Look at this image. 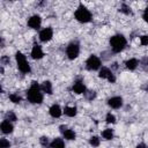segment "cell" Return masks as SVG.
<instances>
[{
    "mask_svg": "<svg viewBox=\"0 0 148 148\" xmlns=\"http://www.w3.org/2000/svg\"><path fill=\"white\" fill-rule=\"evenodd\" d=\"M86 67L89 69V71H96L101 67V59L95 56V54H91L87 61H86Z\"/></svg>",
    "mask_w": 148,
    "mask_h": 148,
    "instance_id": "5b68a950",
    "label": "cell"
},
{
    "mask_svg": "<svg viewBox=\"0 0 148 148\" xmlns=\"http://www.w3.org/2000/svg\"><path fill=\"white\" fill-rule=\"evenodd\" d=\"M9 147H10V142L7 139L0 140V148H9Z\"/></svg>",
    "mask_w": 148,
    "mask_h": 148,
    "instance_id": "484cf974",
    "label": "cell"
},
{
    "mask_svg": "<svg viewBox=\"0 0 148 148\" xmlns=\"http://www.w3.org/2000/svg\"><path fill=\"white\" fill-rule=\"evenodd\" d=\"M102 136L105 139V140H111L113 139V131L111 128H105L103 132H102Z\"/></svg>",
    "mask_w": 148,
    "mask_h": 148,
    "instance_id": "ffe728a7",
    "label": "cell"
},
{
    "mask_svg": "<svg viewBox=\"0 0 148 148\" xmlns=\"http://www.w3.org/2000/svg\"><path fill=\"white\" fill-rule=\"evenodd\" d=\"M27 98L32 104H40L43 102L42 89H40V87L38 86V83L36 81L31 82L30 88L27 90Z\"/></svg>",
    "mask_w": 148,
    "mask_h": 148,
    "instance_id": "6da1fadb",
    "label": "cell"
},
{
    "mask_svg": "<svg viewBox=\"0 0 148 148\" xmlns=\"http://www.w3.org/2000/svg\"><path fill=\"white\" fill-rule=\"evenodd\" d=\"M126 38L123 35H114L110 39V45L113 52H120L126 46Z\"/></svg>",
    "mask_w": 148,
    "mask_h": 148,
    "instance_id": "7a4b0ae2",
    "label": "cell"
},
{
    "mask_svg": "<svg viewBox=\"0 0 148 148\" xmlns=\"http://www.w3.org/2000/svg\"><path fill=\"white\" fill-rule=\"evenodd\" d=\"M140 43L141 45H148V36L147 35H143L140 37Z\"/></svg>",
    "mask_w": 148,
    "mask_h": 148,
    "instance_id": "4316f807",
    "label": "cell"
},
{
    "mask_svg": "<svg viewBox=\"0 0 148 148\" xmlns=\"http://www.w3.org/2000/svg\"><path fill=\"white\" fill-rule=\"evenodd\" d=\"M121 13H124V14H126V15H130L132 12H131V8L127 6V5H121V7H120V9H119Z\"/></svg>",
    "mask_w": 148,
    "mask_h": 148,
    "instance_id": "cb8c5ba5",
    "label": "cell"
},
{
    "mask_svg": "<svg viewBox=\"0 0 148 148\" xmlns=\"http://www.w3.org/2000/svg\"><path fill=\"white\" fill-rule=\"evenodd\" d=\"M40 24H42V18L39 15H32L28 20V25L31 29H38L40 27Z\"/></svg>",
    "mask_w": 148,
    "mask_h": 148,
    "instance_id": "9c48e42d",
    "label": "cell"
},
{
    "mask_svg": "<svg viewBox=\"0 0 148 148\" xmlns=\"http://www.w3.org/2000/svg\"><path fill=\"white\" fill-rule=\"evenodd\" d=\"M51 148H65V142L61 138H56L51 143H50Z\"/></svg>",
    "mask_w": 148,
    "mask_h": 148,
    "instance_id": "2e32d148",
    "label": "cell"
},
{
    "mask_svg": "<svg viewBox=\"0 0 148 148\" xmlns=\"http://www.w3.org/2000/svg\"><path fill=\"white\" fill-rule=\"evenodd\" d=\"M0 128H1V132H2V133H5V134H9V133H12V132H13L14 126L12 125V123H10V121H8V120H6V119H5V120L1 123Z\"/></svg>",
    "mask_w": 148,
    "mask_h": 148,
    "instance_id": "7c38bea8",
    "label": "cell"
},
{
    "mask_svg": "<svg viewBox=\"0 0 148 148\" xmlns=\"http://www.w3.org/2000/svg\"><path fill=\"white\" fill-rule=\"evenodd\" d=\"M142 18L146 21V22H148V8L143 12V15H142Z\"/></svg>",
    "mask_w": 148,
    "mask_h": 148,
    "instance_id": "f1b7e54d",
    "label": "cell"
},
{
    "mask_svg": "<svg viewBox=\"0 0 148 148\" xmlns=\"http://www.w3.org/2000/svg\"><path fill=\"white\" fill-rule=\"evenodd\" d=\"M6 120H8V121H15L16 120V114L13 111H8L6 113Z\"/></svg>",
    "mask_w": 148,
    "mask_h": 148,
    "instance_id": "603a6c76",
    "label": "cell"
},
{
    "mask_svg": "<svg viewBox=\"0 0 148 148\" xmlns=\"http://www.w3.org/2000/svg\"><path fill=\"white\" fill-rule=\"evenodd\" d=\"M9 99H10V102H13V103H15V104H17V103H20L21 102V96L18 95V94H10L9 95Z\"/></svg>",
    "mask_w": 148,
    "mask_h": 148,
    "instance_id": "44dd1931",
    "label": "cell"
},
{
    "mask_svg": "<svg viewBox=\"0 0 148 148\" xmlns=\"http://www.w3.org/2000/svg\"><path fill=\"white\" fill-rule=\"evenodd\" d=\"M73 91L76 92V94H84L86 92V87H84L83 82L82 81H76L73 84Z\"/></svg>",
    "mask_w": 148,
    "mask_h": 148,
    "instance_id": "5bb4252c",
    "label": "cell"
},
{
    "mask_svg": "<svg viewBox=\"0 0 148 148\" xmlns=\"http://www.w3.org/2000/svg\"><path fill=\"white\" fill-rule=\"evenodd\" d=\"M40 89H42L43 92L51 95V94H52V83H51L50 81H44V82L42 83V86H40Z\"/></svg>",
    "mask_w": 148,
    "mask_h": 148,
    "instance_id": "9a60e30c",
    "label": "cell"
},
{
    "mask_svg": "<svg viewBox=\"0 0 148 148\" xmlns=\"http://www.w3.org/2000/svg\"><path fill=\"white\" fill-rule=\"evenodd\" d=\"M105 120H106V123H109V124H114V123H116V117H114L112 113H108Z\"/></svg>",
    "mask_w": 148,
    "mask_h": 148,
    "instance_id": "d4e9b609",
    "label": "cell"
},
{
    "mask_svg": "<svg viewBox=\"0 0 148 148\" xmlns=\"http://www.w3.org/2000/svg\"><path fill=\"white\" fill-rule=\"evenodd\" d=\"M15 58H16V62H17V68H18L22 73H24V74L30 73L31 68H30V65H29V62H28L25 56H24L22 52L17 51L16 54H15Z\"/></svg>",
    "mask_w": 148,
    "mask_h": 148,
    "instance_id": "277c9868",
    "label": "cell"
},
{
    "mask_svg": "<svg viewBox=\"0 0 148 148\" xmlns=\"http://www.w3.org/2000/svg\"><path fill=\"white\" fill-rule=\"evenodd\" d=\"M62 134H64V138L67 139V140H74V139L76 138L75 132H74L73 130H69V128H66V130L62 132Z\"/></svg>",
    "mask_w": 148,
    "mask_h": 148,
    "instance_id": "e0dca14e",
    "label": "cell"
},
{
    "mask_svg": "<svg viewBox=\"0 0 148 148\" xmlns=\"http://www.w3.org/2000/svg\"><path fill=\"white\" fill-rule=\"evenodd\" d=\"M52 37H53V30H52V28H44L39 32V39L42 42H49V40L52 39Z\"/></svg>",
    "mask_w": 148,
    "mask_h": 148,
    "instance_id": "ba28073f",
    "label": "cell"
},
{
    "mask_svg": "<svg viewBox=\"0 0 148 148\" xmlns=\"http://www.w3.org/2000/svg\"><path fill=\"white\" fill-rule=\"evenodd\" d=\"M39 142H40L43 146H49V145H50V142H49V139H47L46 136H42V138L39 139Z\"/></svg>",
    "mask_w": 148,
    "mask_h": 148,
    "instance_id": "83f0119b",
    "label": "cell"
},
{
    "mask_svg": "<svg viewBox=\"0 0 148 148\" xmlns=\"http://www.w3.org/2000/svg\"><path fill=\"white\" fill-rule=\"evenodd\" d=\"M79 53H80V46H79L77 43H71V44H68V46L66 49V54H67L68 59L73 60L75 58H77Z\"/></svg>",
    "mask_w": 148,
    "mask_h": 148,
    "instance_id": "8992f818",
    "label": "cell"
},
{
    "mask_svg": "<svg viewBox=\"0 0 148 148\" xmlns=\"http://www.w3.org/2000/svg\"><path fill=\"white\" fill-rule=\"evenodd\" d=\"M64 112H65V114L68 116V117H74L77 111H76V108H75V106H66L65 110H64Z\"/></svg>",
    "mask_w": 148,
    "mask_h": 148,
    "instance_id": "d6986e66",
    "label": "cell"
},
{
    "mask_svg": "<svg viewBox=\"0 0 148 148\" xmlns=\"http://www.w3.org/2000/svg\"><path fill=\"white\" fill-rule=\"evenodd\" d=\"M75 18L79 21V22H82V23H87L91 20V13L89 12V9L87 7H84L82 3L79 5L77 9L75 10Z\"/></svg>",
    "mask_w": 148,
    "mask_h": 148,
    "instance_id": "3957f363",
    "label": "cell"
},
{
    "mask_svg": "<svg viewBox=\"0 0 148 148\" xmlns=\"http://www.w3.org/2000/svg\"><path fill=\"white\" fill-rule=\"evenodd\" d=\"M31 57L34 59H42L44 57V52L42 50V47L38 45V44H35L32 46V50H31Z\"/></svg>",
    "mask_w": 148,
    "mask_h": 148,
    "instance_id": "8fae6325",
    "label": "cell"
},
{
    "mask_svg": "<svg viewBox=\"0 0 148 148\" xmlns=\"http://www.w3.org/2000/svg\"><path fill=\"white\" fill-rule=\"evenodd\" d=\"M136 148H148V146L145 145V143H139V145L136 146Z\"/></svg>",
    "mask_w": 148,
    "mask_h": 148,
    "instance_id": "f546056e",
    "label": "cell"
},
{
    "mask_svg": "<svg viewBox=\"0 0 148 148\" xmlns=\"http://www.w3.org/2000/svg\"><path fill=\"white\" fill-rule=\"evenodd\" d=\"M108 104H109V106H111L112 109H119V108H121V105H123V98L119 97V96H113V97L109 98Z\"/></svg>",
    "mask_w": 148,
    "mask_h": 148,
    "instance_id": "30bf717a",
    "label": "cell"
},
{
    "mask_svg": "<svg viewBox=\"0 0 148 148\" xmlns=\"http://www.w3.org/2000/svg\"><path fill=\"white\" fill-rule=\"evenodd\" d=\"M99 142H101V140H99L98 136H91L90 140H89V143H90L92 147H98V146H99Z\"/></svg>",
    "mask_w": 148,
    "mask_h": 148,
    "instance_id": "7402d4cb",
    "label": "cell"
},
{
    "mask_svg": "<svg viewBox=\"0 0 148 148\" xmlns=\"http://www.w3.org/2000/svg\"><path fill=\"white\" fill-rule=\"evenodd\" d=\"M49 112H50L51 117H53V118H59V117L61 116V113H62V110H61V108H60L58 104H53V105L50 108Z\"/></svg>",
    "mask_w": 148,
    "mask_h": 148,
    "instance_id": "4fadbf2b",
    "label": "cell"
},
{
    "mask_svg": "<svg viewBox=\"0 0 148 148\" xmlns=\"http://www.w3.org/2000/svg\"><path fill=\"white\" fill-rule=\"evenodd\" d=\"M98 76H99L101 79H106L108 81H110V82H112V83L116 81L114 75L112 74V72H111L108 67H102V68L99 69V74H98Z\"/></svg>",
    "mask_w": 148,
    "mask_h": 148,
    "instance_id": "52a82bcc",
    "label": "cell"
},
{
    "mask_svg": "<svg viewBox=\"0 0 148 148\" xmlns=\"http://www.w3.org/2000/svg\"><path fill=\"white\" fill-rule=\"evenodd\" d=\"M125 65H126V67H127L128 69H131V71H133V69H135V68L138 67V65H139V62H138V60H136L135 58H132V59H130V60H127Z\"/></svg>",
    "mask_w": 148,
    "mask_h": 148,
    "instance_id": "ac0fdd59",
    "label": "cell"
}]
</instances>
